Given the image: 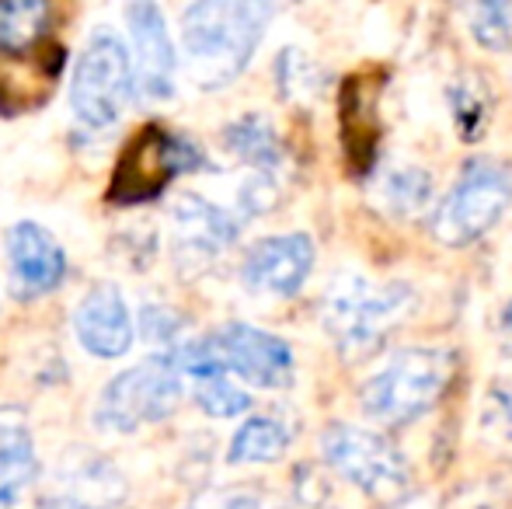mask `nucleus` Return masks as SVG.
<instances>
[{
	"mask_svg": "<svg viewBox=\"0 0 512 509\" xmlns=\"http://www.w3.org/2000/svg\"><path fill=\"white\" fill-rule=\"evenodd\" d=\"M272 21V0H192L182 14L185 67L196 88L220 91L255 60Z\"/></svg>",
	"mask_w": 512,
	"mask_h": 509,
	"instance_id": "1",
	"label": "nucleus"
},
{
	"mask_svg": "<svg viewBox=\"0 0 512 509\" xmlns=\"http://www.w3.org/2000/svg\"><path fill=\"white\" fill-rule=\"evenodd\" d=\"M418 304L415 286L405 279L370 283L359 272H345L324 290L321 325L345 363H363L387 346Z\"/></svg>",
	"mask_w": 512,
	"mask_h": 509,
	"instance_id": "2",
	"label": "nucleus"
},
{
	"mask_svg": "<svg viewBox=\"0 0 512 509\" xmlns=\"http://www.w3.org/2000/svg\"><path fill=\"white\" fill-rule=\"evenodd\" d=\"M457 356L443 346H405L359 387V408L380 429H405L432 412L450 391Z\"/></svg>",
	"mask_w": 512,
	"mask_h": 509,
	"instance_id": "3",
	"label": "nucleus"
},
{
	"mask_svg": "<svg viewBox=\"0 0 512 509\" xmlns=\"http://www.w3.org/2000/svg\"><path fill=\"white\" fill-rule=\"evenodd\" d=\"M321 461L377 506H398L411 496V461L384 429L331 422L321 433Z\"/></svg>",
	"mask_w": 512,
	"mask_h": 509,
	"instance_id": "4",
	"label": "nucleus"
},
{
	"mask_svg": "<svg viewBox=\"0 0 512 509\" xmlns=\"http://www.w3.org/2000/svg\"><path fill=\"white\" fill-rule=\"evenodd\" d=\"M512 206V168L499 157H467L439 203H432L429 234L443 248H471L499 227Z\"/></svg>",
	"mask_w": 512,
	"mask_h": 509,
	"instance_id": "5",
	"label": "nucleus"
},
{
	"mask_svg": "<svg viewBox=\"0 0 512 509\" xmlns=\"http://www.w3.org/2000/svg\"><path fill=\"white\" fill-rule=\"evenodd\" d=\"M203 168H209V161L199 143H192L175 129H164L161 123H150L122 150L112 171L108 199L115 206H147L161 199L175 178Z\"/></svg>",
	"mask_w": 512,
	"mask_h": 509,
	"instance_id": "6",
	"label": "nucleus"
},
{
	"mask_svg": "<svg viewBox=\"0 0 512 509\" xmlns=\"http://www.w3.org/2000/svg\"><path fill=\"white\" fill-rule=\"evenodd\" d=\"M185 394L182 374L171 363V356L154 353L136 367L115 374L102 387L95 408V426L102 433H136L150 422H164L175 415L178 401Z\"/></svg>",
	"mask_w": 512,
	"mask_h": 509,
	"instance_id": "7",
	"label": "nucleus"
},
{
	"mask_svg": "<svg viewBox=\"0 0 512 509\" xmlns=\"http://www.w3.org/2000/svg\"><path fill=\"white\" fill-rule=\"evenodd\" d=\"M133 60L126 42L108 28H98L84 46L70 81V109L91 129H108L122 119L133 98Z\"/></svg>",
	"mask_w": 512,
	"mask_h": 509,
	"instance_id": "8",
	"label": "nucleus"
},
{
	"mask_svg": "<svg viewBox=\"0 0 512 509\" xmlns=\"http://www.w3.org/2000/svg\"><path fill=\"white\" fill-rule=\"evenodd\" d=\"M129 482L105 454L88 447H67L56 454L39 489V509H122Z\"/></svg>",
	"mask_w": 512,
	"mask_h": 509,
	"instance_id": "9",
	"label": "nucleus"
},
{
	"mask_svg": "<svg viewBox=\"0 0 512 509\" xmlns=\"http://www.w3.org/2000/svg\"><path fill=\"white\" fill-rule=\"evenodd\" d=\"M209 342L220 367L241 384L258 391H286L297 381V356L290 342L265 328H255L248 321H227L209 332Z\"/></svg>",
	"mask_w": 512,
	"mask_h": 509,
	"instance_id": "10",
	"label": "nucleus"
},
{
	"mask_svg": "<svg viewBox=\"0 0 512 509\" xmlns=\"http://www.w3.org/2000/svg\"><path fill=\"white\" fill-rule=\"evenodd\" d=\"M171 227V252L185 272H203L223 252L237 245L244 220L234 210H223L213 199L199 192H178L168 206Z\"/></svg>",
	"mask_w": 512,
	"mask_h": 509,
	"instance_id": "11",
	"label": "nucleus"
},
{
	"mask_svg": "<svg viewBox=\"0 0 512 509\" xmlns=\"http://www.w3.org/2000/svg\"><path fill=\"white\" fill-rule=\"evenodd\" d=\"M314 262H317V245L304 231L258 238L255 245L244 252L241 283H244V290L258 293V297L290 300L307 286L310 272H314Z\"/></svg>",
	"mask_w": 512,
	"mask_h": 509,
	"instance_id": "12",
	"label": "nucleus"
},
{
	"mask_svg": "<svg viewBox=\"0 0 512 509\" xmlns=\"http://www.w3.org/2000/svg\"><path fill=\"white\" fill-rule=\"evenodd\" d=\"M126 25L133 39V81L154 102L175 95V74H178V53L168 32V18L157 7V0H129L126 4Z\"/></svg>",
	"mask_w": 512,
	"mask_h": 509,
	"instance_id": "13",
	"label": "nucleus"
},
{
	"mask_svg": "<svg viewBox=\"0 0 512 509\" xmlns=\"http://www.w3.org/2000/svg\"><path fill=\"white\" fill-rule=\"evenodd\" d=\"M7 269H11V286L21 300L46 297L60 290L67 276V252L63 245L35 220H18L4 234Z\"/></svg>",
	"mask_w": 512,
	"mask_h": 509,
	"instance_id": "14",
	"label": "nucleus"
},
{
	"mask_svg": "<svg viewBox=\"0 0 512 509\" xmlns=\"http://www.w3.org/2000/svg\"><path fill=\"white\" fill-rule=\"evenodd\" d=\"M74 335L84 353H91L95 360H119L133 349L136 325L119 286L98 283L77 300Z\"/></svg>",
	"mask_w": 512,
	"mask_h": 509,
	"instance_id": "15",
	"label": "nucleus"
},
{
	"mask_svg": "<svg viewBox=\"0 0 512 509\" xmlns=\"http://www.w3.org/2000/svg\"><path fill=\"white\" fill-rule=\"evenodd\" d=\"M35 436L21 408H0V509H14L39 482Z\"/></svg>",
	"mask_w": 512,
	"mask_h": 509,
	"instance_id": "16",
	"label": "nucleus"
},
{
	"mask_svg": "<svg viewBox=\"0 0 512 509\" xmlns=\"http://www.w3.org/2000/svg\"><path fill=\"white\" fill-rule=\"evenodd\" d=\"M293 447V429L279 415H248L227 443V464H279Z\"/></svg>",
	"mask_w": 512,
	"mask_h": 509,
	"instance_id": "17",
	"label": "nucleus"
},
{
	"mask_svg": "<svg viewBox=\"0 0 512 509\" xmlns=\"http://www.w3.org/2000/svg\"><path fill=\"white\" fill-rule=\"evenodd\" d=\"M223 147L241 164H248V168H255V171H265V175H276L286 161L283 140H279L276 126L265 116L234 119V123L223 129Z\"/></svg>",
	"mask_w": 512,
	"mask_h": 509,
	"instance_id": "18",
	"label": "nucleus"
},
{
	"mask_svg": "<svg viewBox=\"0 0 512 509\" xmlns=\"http://www.w3.org/2000/svg\"><path fill=\"white\" fill-rule=\"evenodd\" d=\"M53 4L49 0H0V53L25 56L46 39Z\"/></svg>",
	"mask_w": 512,
	"mask_h": 509,
	"instance_id": "19",
	"label": "nucleus"
},
{
	"mask_svg": "<svg viewBox=\"0 0 512 509\" xmlns=\"http://www.w3.org/2000/svg\"><path fill=\"white\" fill-rule=\"evenodd\" d=\"M380 203H384L387 213L401 220L422 217V213L432 210L436 203V182L425 168H394L384 175L380 182Z\"/></svg>",
	"mask_w": 512,
	"mask_h": 509,
	"instance_id": "20",
	"label": "nucleus"
},
{
	"mask_svg": "<svg viewBox=\"0 0 512 509\" xmlns=\"http://www.w3.org/2000/svg\"><path fill=\"white\" fill-rule=\"evenodd\" d=\"M446 98H450V116L453 126H457V136L464 143H478L488 133V123H492V91H488V84L478 74H464L450 84Z\"/></svg>",
	"mask_w": 512,
	"mask_h": 509,
	"instance_id": "21",
	"label": "nucleus"
},
{
	"mask_svg": "<svg viewBox=\"0 0 512 509\" xmlns=\"http://www.w3.org/2000/svg\"><path fill=\"white\" fill-rule=\"evenodd\" d=\"M467 32L488 53H506L512 46V0H471Z\"/></svg>",
	"mask_w": 512,
	"mask_h": 509,
	"instance_id": "22",
	"label": "nucleus"
},
{
	"mask_svg": "<svg viewBox=\"0 0 512 509\" xmlns=\"http://www.w3.org/2000/svg\"><path fill=\"white\" fill-rule=\"evenodd\" d=\"M192 401H196V408L206 412L209 419H237V415L251 412V405H255L251 394L244 391L230 374H213V377L196 381Z\"/></svg>",
	"mask_w": 512,
	"mask_h": 509,
	"instance_id": "23",
	"label": "nucleus"
},
{
	"mask_svg": "<svg viewBox=\"0 0 512 509\" xmlns=\"http://www.w3.org/2000/svg\"><path fill=\"white\" fill-rule=\"evenodd\" d=\"M140 335L157 353L171 356L185 342V318L164 304H147L140 311Z\"/></svg>",
	"mask_w": 512,
	"mask_h": 509,
	"instance_id": "24",
	"label": "nucleus"
},
{
	"mask_svg": "<svg viewBox=\"0 0 512 509\" xmlns=\"http://www.w3.org/2000/svg\"><path fill=\"white\" fill-rule=\"evenodd\" d=\"M189 509H290L283 499L262 489H209L192 499Z\"/></svg>",
	"mask_w": 512,
	"mask_h": 509,
	"instance_id": "25",
	"label": "nucleus"
},
{
	"mask_svg": "<svg viewBox=\"0 0 512 509\" xmlns=\"http://www.w3.org/2000/svg\"><path fill=\"white\" fill-rule=\"evenodd\" d=\"M276 203H279L276 175L255 171V175L241 185V192H237V217H241V220L265 217L269 210H276Z\"/></svg>",
	"mask_w": 512,
	"mask_h": 509,
	"instance_id": "26",
	"label": "nucleus"
},
{
	"mask_svg": "<svg viewBox=\"0 0 512 509\" xmlns=\"http://www.w3.org/2000/svg\"><path fill=\"white\" fill-rule=\"evenodd\" d=\"M276 77H279V91L286 98H297L314 91V63L307 60L300 49H283V56L276 60Z\"/></svg>",
	"mask_w": 512,
	"mask_h": 509,
	"instance_id": "27",
	"label": "nucleus"
},
{
	"mask_svg": "<svg viewBox=\"0 0 512 509\" xmlns=\"http://www.w3.org/2000/svg\"><path fill=\"white\" fill-rule=\"evenodd\" d=\"M502 332H506L509 346H512V300L506 304V311H502Z\"/></svg>",
	"mask_w": 512,
	"mask_h": 509,
	"instance_id": "28",
	"label": "nucleus"
},
{
	"mask_svg": "<svg viewBox=\"0 0 512 509\" xmlns=\"http://www.w3.org/2000/svg\"><path fill=\"white\" fill-rule=\"evenodd\" d=\"M405 509H429V506H425V503H408Z\"/></svg>",
	"mask_w": 512,
	"mask_h": 509,
	"instance_id": "29",
	"label": "nucleus"
}]
</instances>
